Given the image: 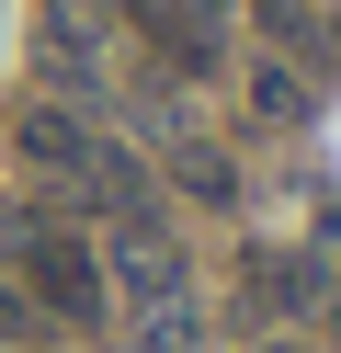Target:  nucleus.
Returning <instances> with one entry per match:
<instances>
[{
	"instance_id": "f03ea898",
	"label": "nucleus",
	"mask_w": 341,
	"mask_h": 353,
	"mask_svg": "<svg viewBox=\"0 0 341 353\" xmlns=\"http://www.w3.org/2000/svg\"><path fill=\"white\" fill-rule=\"evenodd\" d=\"M114 285H125V307H171L182 296V251H171L159 216H125L114 228Z\"/></svg>"
},
{
	"instance_id": "f257e3e1",
	"label": "nucleus",
	"mask_w": 341,
	"mask_h": 353,
	"mask_svg": "<svg viewBox=\"0 0 341 353\" xmlns=\"http://www.w3.org/2000/svg\"><path fill=\"white\" fill-rule=\"evenodd\" d=\"M0 251H12V274L34 285V307H45V319H68V330H91V319H103V262H91V251H80V239H68L45 205L0 194Z\"/></svg>"
},
{
	"instance_id": "20e7f679",
	"label": "nucleus",
	"mask_w": 341,
	"mask_h": 353,
	"mask_svg": "<svg viewBox=\"0 0 341 353\" xmlns=\"http://www.w3.org/2000/svg\"><path fill=\"white\" fill-rule=\"evenodd\" d=\"M171 171H182V194H205V205H227V194H239L227 148H205V137H171Z\"/></svg>"
},
{
	"instance_id": "423d86ee",
	"label": "nucleus",
	"mask_w": 341,
	"mask_h": 353,
	"mask_svg": "<svg viewBox=\"0 0 341 353\" xmlns=\"http://www.w3.org/2000/svg\"><path fill=\"white\" fill-rule=\"evenodd\" d=\"M250 103H262L273 125H296V80H285V69H262V80H250Z\"/></svg>"
},
{
	"instance_id": "39448f33",
	"label": "nucleus",
	"mask_w": 341,
	"mask_h": 353,
	"mask_svg": "<svg viewBox=\"0 0 341 353\" xmlns=\"http://www.w3.org/2000/svg\"><path fill=\"white\" fill-rule=\"evenodd\" d=\"M318 274H296V262H250V307H296Z\"/></svg>"
},
{
	"instance_id": "7ed1b4c3",
	"label": "nucleus",
	"mask_w": 341,
	"mask_h": 353,
	"mask_svg": "<svg viewBox=\"0 0 341 353\" xmlns=\"http://www.w3.org/2000/svg\"><path fill=\"white\" fill-rule=\"evenodd\" d=\"M12 160H23V171H57V183H80V171H91V125L68 114V103H23V114H12Z\"/></svg>"
},
{
	"instance_id": "0eeeda50",
	"label": "nucleus",
	"mask_w": 341,
	"mask_h": 353,
	"mask_svg": "<svg viewBox=\"0 0 341 353\" xmlns=\"http://www.w3.org/2000/svg\"><path fill=\"white\" fill-rule=\"evenodd\" d=\"M273 353H307V342H273Z\"/></svg>"
}]
</instances>
